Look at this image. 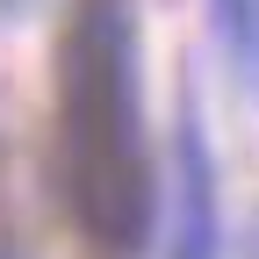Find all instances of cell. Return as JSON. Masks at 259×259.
<instances>
[{
	"label": "cell",
	"instance_id": "cell-1",
	"mask_svg": "<svg viewBox=\"0 0 259 259\" xmlns=\"http://www.w3.org/2000/svg\"><path fill=\"white\" fill-rule=\"evenodd\" d=\"M51 166L65 223L94 259H137L151 245L158 173L137 87V0H79L58 36V130Z\"/></svg>",
	"mask_w": 259,
	"mask_h": 259
},
{
	"label": "cell",
	"instance_id": "cell-2",
	"mask_svg": "<svg viewBox=\"0 0 259 259\" xmlns=\"http://www.w3.org/2000/svg\"><path fill=\"white\" fill-rule=\"evenodd\" d=\"M166 259H223V194H216V151L202 137V115H180L173 137V231Z\"/></svg>",
	"mask_w": 259,
	"mask_h": 259
},
{
	"label": "cell",
	"instance_id": "cell-3",
	"mask_svg": "<svg viewBox=\"0 0 259 259\" xmlns=\"http://www.w3.org/2000/svg\"><path fill=\"white\" fill-rule=\"evenodd\" d=\"M209 8H216V36L231 51L238 79L259 87V0H209Z\"/></svg>",
	"mask_w": 259,
	"mask_h": 259
},
{
	"label": "cell",
	"instance_id": "cell-4",
	"mask_svg": "<svg viewBox=\"0 0 259 259\" xmlns=\"http://www.w3.org/2000/svg\"><path fill=\"white\" fill-rule=\"evenodd\" d=\"M0 259H8V252H0Z\"/></svg>",
	"mask_w": 259,
	"mask_h": 259
}]
</instances>
